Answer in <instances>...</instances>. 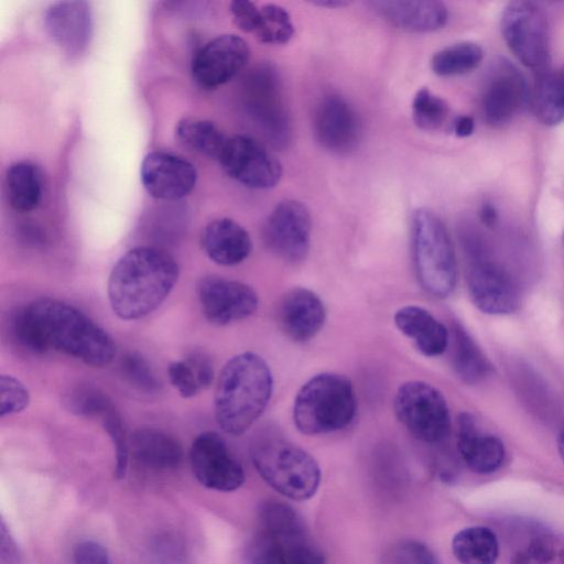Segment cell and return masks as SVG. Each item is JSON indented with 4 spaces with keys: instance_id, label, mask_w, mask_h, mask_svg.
Instances as JSON below:
<instances>
[{
    "instance_id": "34",
    "label": "cell",
    "mask_w": 564,
    "mask_h": 564,
    "mask_svg": "<svg viewBox=\"0 0 564 564\" xmlns=\"http://www.w3.org/2000/svg\"><path fill=\"white\" fill-rule=\"evenodd\" d=\"M446 101L427 88L416 91L412 101V117L415 124L423 130L440 129L448 117Z\"/></svg>"
},
{
    "instance_id": "12",
    "label": "cell",
    "mask_w": 564,
    "mask_h": 564,
    "mask_svg": "<svg viewBox=\"0 0 564 564\" xmlns=\"http://www.w3.org/2000/svg\"><path fill=\"white\" fill-rule=\"evenodd\" d=\"M189 462L194 477L208 489L229 492L245 482L240 462L217 432L205 431L195 437Z\"/></svg>"
},
{
    "instance_id": "17",
    "label": "cell",
    "mask_w": 564,
    "mask_h": 564,
    "mask_svg": "<svg viewBox=\"0 0 564 564\" xmlns=\"http://www.w3.org/2000/svg\"><path fill=\"white\" fill-rule=\"evenodd\" d=\"M140 177L148 194L161 200L187 196L197 182L195 166L184 156L167 152L148 153L140 167Z\"/></svg>"
},
{
    "instance_id": "39",
    "label": "cell",
    "mask_w": 564,
    "mask_h": 564,
    "mask_svg": "<svg viewBox=\"0 0 564 564\" xmlns=\"http://www.w3.org/2000/svg\"><path fill=\"white\" fill-rule=\"evenodd\" d=\"M246 564H285V562L279 544L258 530L248 546Z\"/></svg>"
},
{
    "instance_id": "3",
    "label": "cell",
    "mask_w": 564,
    "mask_h": 564,
    "mask_svg": "<svg viewBox=\"0 0 564 564\" xmlns=\"http://www.w3.org/2000/svg\"><path fill=\"white\" fill-rule=\"evenodd\" d=\"M273 391L267 361L252 351L231 357L223 367L215 391V419L227 434L241 435L261 416Z\"/></svg>"
},
{
    "instance_id": "46",
    "label": "cell",
    "mask_w": 564,
    "mask_h": 564,
    "mask_svg": "<svg viewBox=\"0 0 564 564\" xmlns=\"http://www.w3.org/2000/svg\"><path fill=\"white\" fill-rule=\"evenodd\" d=\"M313 3L316 6H319V7H326V8H330V9L337 8V7L340 8V7L349 4V2L341 1V0H319V1H316Z\"/></svg>"
},
{
    "instance_id": "8",
    "label": "cell",
    "mask_w": 564,
    "mask_h": 564,
    "mask_svg": "<svg viewBox=\"0 0 564 564\" xmlns=\"http://www.w3.org/2000/svg\"><path fill=\"white\" fill-rule=\"evenodd\" d=\"M502 37L513 55L536 72L550 64V33L544 12L533 2H509L501 14Z\"/></svg>"
},
{
    "instance_id": "25",
    "label": "cell",
    "mask_w": 564,
    "mask_h": 564,
    "mask_svg": "<svg viewBox=\"0 0 564 564\" xmlns=\"http://www.w3.org/2000/svg\"><path fill=\"white\" fill-rule=\"evenodd\" d=\"M129 449L139 464L152 469H174L183 459L181 443L158 429L134 431L129 437Z\"/></svg>"
},
{
    "instance_id": "13",
    "label": "cell",
    "mask_w": 564,
    "mask_h": 564,
    "mask_svg": "<svg viewBox=\"0 0 564 564\" xmlns=\"http://www.w3.org/2000/svg\"><path fill=\"white\" fill-rule=\"evenodd\" d=\"M311 232L312 219L307 207L296 199H284L268 216L263 239L276 257L297 263L308 254Z\"/></svg>"
},
{
    "instance_id": "2",
    "label": "cell",
    "mask_w": 564,
    "mask_h": 564,
    "mask_svg": "<svg viewBox=\"0 0 564 564\" xmlns=\"http://www.w3.org/2000/svg\"><path fill=\"white\" fill-rule=\"evenodd\" d=\"M180 274L175 259L164 250L140 246L127 251L108 279L113 313L135 321L155 311L169 296Z\"/></svg>"
},
{
    "instance_id": "21",
    "label": "cell",
    "mask_w": 564,
    "mask_h": 564,
    "mask_svg": "<svg viewBox=\"0 0 564 564\" xmlns=\"http://www.w3.org/2000/svg\"><path fill=\"white\" fill-rule=\"evenodd\" d=\"M457 423V447L466 466L480 475L498 470L506 456L501 440L479 430L476 419L467 412L458 416Z\"/></svg>"
},
{
    "instance_id": "47",
    "label": "cell",
    "mask_w": 564,
    "mask_h": 564,
    "mask_svg": "<svg viewBox=\"0 0 564 564\" xmlns=\"http://www.w3.org/2000/svg\"><path fill=\"white\" fill-rule=\"evenodd\" d=\"M557 447L561 455V458L564 463V426L561 429L557 437Z\"/></svg>"
},
{
    "instance_id": "11",
    "label": "cell",
    "mask_w": 564,
    "mask_h": 564,
    "mask_svg": "<svg viewBox=\"0 0 564 564\" xmlns=\"http://www.w3.org/2000/svg\"><path fill=\"white\" fill-rule=\"evenodd\" d=\"M218 161L235 181L253 189H269L282 177L278 158L259 140L249 135L228 138Z\"/></svg>"
},
{
    "instance_id": "14",
    "label": "cell",
    "mask_w": 564,
    "mask_h": 564,
    "mask_svg": "<svg viewBox=\"0 0 564 564\" xmlns=\"http://www.w3.org/2000/svg\"><path fill=\"white\" fill-rule=\"evenodd\" d=\"M197 297L205 318L218 326L248 318L259 303L257 293L248 284L215 275L200 279Z\"/></svg>"
},
{
    "instance_id": "24",
    "label": "cell",
    "mask_w": 564,
    "mask_h": 564,
    "mask_svg": "<svg viewBox=\"0 0 564 564\" xmlns=\"http://www.w3.org/2000/svg\"><path fill=\"white\" fill-rule=\"evenodd\" d=\"M398 329L412 339L425 357L442 355L449 345V332L432 313L416 305L399 308L394 316Z\"/></svg>"
},
{
    "instance_id": "1",
    "label": "cell",
    "mask_w": 564,
    "mask_h": 564,
    "mask_svg": "<svg viewBox=\"0 0 564 564\" xmlns=\"http://www.w3.org/2000/svg\"><path fill=\"white\" fill-rule=\"evenodd\" d=\"M14 339L34 354L54 349L86 365L105 367L116 355L111 336L78 308L42 297L20 307L11 323Z\"/></svg>"
},
{
    "instance_id": "48",
    "label": "cell",
    "mask_w": 564,
    "mask_h": 564,
    "mask_svg": "<svg viewBox=\"0 0 564 564\" xmlns=\"http://www.w3.org/2000/svg\"><path fill=\"white\" fill-rule=\"evenodd\" d=\"M561 74H562V76H563V79H564V69H563V70H561Z\"/></svg>"
},
{
    "instance_id": "15",
    "label": "cell",
    "mask_w": 564,
    "mask_h": 564,
    "mask_svg": "<svg viewBox=\"0 0 564 564\" xmlns=\"http://www.w3.org/2000/svg\"><path fill=\"white\" fill-rule=\"evenodd\" d=\"M313 130L319 145L338 155L356 150L362 134L356 109L338 94H328L319 100L314 112Z\"/></svg>"
},
{
    "instance_id": "7",
    "label": "cell",
    "mask_w": 564,
    "mask_h": 564,
    "mask_svg": "<svg viewBox=\"0 0 564 564\" xmlns=\"http://www.w3.org/2000/svg\"><path fill=\"white\" fill-rule=\"evenodd\" d=\"M393 408L398 420L422 442H441L449 432L447 402L442 392L427 382H404L397 390Z\"/></svg>"
},
{
    "instance_id": "30",
    "label": "cell",
    "mask_w": 564,
    "mask_h": 564,
    "mask_svg": "<svg viewBox=\"0 0 564 564\" xmlns=\"http://www.w3.org/2000/svg\"><path fill=\"white\" fill-rule=\"evenodd\" d=\"M175 137L191 151L217 160L228 140L213 121L193 117L183 118L177 122Z\"/></svg>"
},
{
    "instance_id": "32",
    "label": "cell",
    "mask_w": 564,
    "mask_h": 564,
    "mask_svg": "<svg viewBox=\"0 0 564 564\" xmlns=\"http://www.w3.org/2000/svg\"><path fill=\"white\" fill-rule=\"evenodd\" d=\"M484 57L482 48L474 42H458L436 52L431 59L434 74L448 77L469 73Z\"/></svg>"
},
{
    "instance_id": "19",
    "label": "cell",
    "mask_w": 564,
    "mask_h": 564,
    "mask_svg": "<svg viewBox=\"0 0 564 564\" xmlns=\"http://www.w3.org/2000/svg\"><path fill=\"white\" fill-rule=\"evenodd\" d=\"M276 315L281 330L290 339L305 343L323 328L326 308L315 292L305 288H293L280 300Z\"/></svg>"
},
{
    "instance_id": "28",
    "label": "cell",
    "mask_w": 564,
    "mask_h": 564,
    "mask_svg": "<svg viewBox=\"0 0 564 564\" xmlns=\"http://www.w3.org/2000/svg\"><path fill=\"white\" fill-rule=\"evenodd\" d=\"M167 376L172 386L183 398H192L207 389L214 380L210 359L202 351H192L169 365Z\"/></svg>"
},
{
    "instance_id": "16",
    "label": "cell",
    "mask_w": 564,
    "mask_h": 564,
    "mask_svg": "<svg viewBox=\"0 0 564 564\" xmlns=\"http://www.w3.org/2000/svg\"><path fill=\"white\" fill-rule=\"evenodd\" d=\"M248 43L236 34H221L200 47L192 61L194 80L207 89L231 80L248 63Z\"/></svg>"
},
{
    "instance_id": "5",
    "label": "cell",
    "mask_w": 564,
    "mask_h": 564,
    "mask_svg": "<svg viewBox=\"0 0 564 564\" xmlns=\"http://www.w3.org/2000/svg\"><path fill=\"white\" fill-rule=\"evenodd\" d=\"M260 477L276 492L294 500L312 498L321 482L316 459L302 447L282 438H262L251 448Z\"/></svg>"
},
{
    "instance_id": "29",
    "label": "cell",
    "mask_w": 564,
    "mask_h": 564,
    "mask_svg": "<svg viewBox=\"0 0 564 564\" xmlns=\"http://www.w3.org/2000/svg\"><path fill=\"white\" fill-rule=\"evenodd\" d=\"M452 552L460 564H495L499 555V543L489 528L468 527L454 535Z\"/></svg>"
},
{
    "instance_id": "22",
    "label": "cell",
    "mask_w": 564,
    "mask_h": 564,
    "mask_svg": "<svg viewBox=\"0 0 564 564\" xmlns=\"http://www.w3.org/2000/svg\"><path fill=\"white\" fill-rule=\"evenodd\" d=\"M370 4L392 25L414 33L437 31L448 20L446 6L434 0H383L372 1Z\"/></svg>"
},
{
    "instance_id": "49",
    "label": "cell",
    "mask_w": 564,
    "mask_h": 564,
    "mask_svg": "<svg viewBox=\"0 0 564 564\" xmlns=\"http://www.w3.org/2000/svg\"><path fill=\"white\" fill-rule=\"evenodd\" d=\"M563 247H564V234H563Z\"/></svg>"
},
{
    "instance_id": "45",
    "label": "cell",
    "mask_w": 564,
    "mask_h": 564,
    "mask_svg": "<svg viewBox=\"0 0 564 564\" xmlns=\"http://www.w3.org/2000/svg\"><path fill=\"white\" fill-rule=\"evenodd\" d=\"M479 216H480L481 221L487 227H494L498 219L497 212H496L495 207L489 203L482 204V206L480 208Z\"/></svg>"
},
{
    "instance_id": "44",
    "label": "cell",
    "mask_w": 564,
    "mask_h": 564,
    "mask_svg": "<svg viewBox=\"0 0 564 564\" xmlns=\"http://www.w3.org/2000/svg\"><path fill=\"white\" fill-rule=\"evenodd\" d=\"M475 128L474 119L469 116H460L454 123V132L457 137L465 138L473 133Z\"/></svg>"
},
{
    "instance_id": "6",
    "label": "cell",
    "mask_w": 564,
    "mask_h": 564,
    "mask_svg": "<svg viewBox=\"0 0 564 564\" xmlns=\"http://www.w3.org/2000/svg\"><path fill=\"white\" fill-rule=\"evenodd\" d=\"M412 249L421 288L438 299L448 296L457 280V265L449 234L440 217L419 208L411 221Z\"/></svg>"
},
{
    "instance_id": "23",
    "label": "cell",
    "mask_w": 564,
    "mask_h": 564,
    "mask_svg": "<svg viewBox=\"0 0 564 564\" xmlns=\"http://www.w3.org/2000/svg\"><path fill=\"white\" fill-rule=\"evenodd\" d=\"M202 245L212 261L226 267L241 263L252 250L246 228L226 217L214 219L205 227Z\"/></svg>"
},
{
    "instance_id": "43",
    "label": "cell",
    "mask_w": 564,
    "mask_h": 564,
    "mask_svg": "<svg viewBox=\"0 0 564 564\" xmlns=\"http://www.w3.org/2000/svg\"><path fill=\"white\" fill-rule=\"evenodd\" d=\"M166 538L161 539L155 545L158 561H161L160 564H183V552L177 542Z\"/></svg>"
},
{
    "instance_id": "20",
    "label": "cell",
    "mask_w": 564,
    "mask_h": 564,
    "mask_svg": "<svg viewBox=\"0 0 564 564\" xmlns=\"http://www.w3.org/2000/svg\"><path fill=\"white\" fill-rule=\"evenodd\" d=\"M44 24L52 40L65 52L86 51L93 35V15L86 1H58L51 4Z\"/></svg>"
},
{
    "instance_id": "27",
    "label": "cell",
    "mask_w": 564,
    "mask_h": 564,
    "mask_svg": "<svg viewBox=\"0 0 564 564\" xmlns=\"http://www.w3.org/2000/svg\"><path fill=\"white\" fill-rule=\"evenodd\" d=\"M452 366L467 384H477L491 372V365L470 335L459 325L452 328Z\"/></svg>"
},
{
    "instance_id": "38",
    "label": "cell",
    "mask_w": 564,
    "mask_h": 564,
    "mask_svg": "<svg viewBox=\"0 0 564 564\" xmlns=\"http://www.w3.org/2000/svg\"><path fill=\"white\" fill-rule=\"evenodd\" d=\"M30 402L28 388L10 375L0 377V415H12L23 411Z\"/></svg>"
},
{
    "instance_id": "36",
    "label": "cell",
    "mask_w": 564,
    "mask_h": 564,
    "mask_svg": "<svg viewBox=\"0 0 564 564\" xmlns=\"http://www.w3.org/2000/svg\"><path fill=\"white\" fill-rule=\"evenodd\" d=\"M100 420L116 451L115 477L122 479L127 474L130 451L122 419L113 406Z\"/></svg>"
},
{
    "instance_id": "9",
    "label": "cell",
    "mask_w": 564,
    "mask_h": 564,
    "mask_svg": "<svg viewBox=\"0 0 564 564\" xmlns=\"http://www.w3.org/2000/svg\"><path fill=\"white\" fill-rule=\"evenodd\" d=\"M466 283L473 303L482 313L508 315L520 304L519 288L511 274L500 264L489 260L479 247L466 239Z\"/></svg>"
},
{
    "instance_id": "26",
    "label": "cell",
    "mask_w": 564,
    "mask_h": 564,
    "mask_svg": "<svg viewBox=\"0 0 564 564\" xmlns=\"http://www.w3.org/2000/svg\"><path fill=\"white\" fill-rule=\"evenodd\" d=\"M6 188L9 204L14 210L31 212L42 199V173L32 162H15L7 171Z\"/></svg>"
},
{
    "instance_id": "10",
    "label": "cell",
    "mask_w": 564,
    "mask_h": 564,
    "mask_svg": "<svg viewBox=\"0 0 564 564\" xmlns=\"http://www.w3.org/2000/svg\"><path fill=\"white\" fill-rule=\"evenodd\" d=\"M247 88L248 108L260 131L273 148H286L292 140V122L275 67L254 69Z\"/></svg>"
},
{
    "instance_id": "35",
    "label": "cell",
    "mask_w": 564,
    "mask_h": 564,
    "mask_svg": "<svg viewBox=\"0 0 564 564\" xmlns=\"http://www.w3.org/2000/svg\"><path fill=\"white\" fill-rule=\"evenodd\" d=\"M64 402L67 410L84 417H101L113 408L108 397L91 386H78L72 389Z\"/></svg>"
},
{
    "instance_id": "33",
    "label": "cell",
    "mask_w": 564,
    "mask_h": 564,
    "mask_svg": "<svg viewBox=\"0 0 564 564\" xmlns=\"http://www.w3.org/2000/svg\"><path fill=\"white\" fill-rule=\"evenodd\" d=\"M261 19L254 36L271 45L286 44L294 35V24L285 8L275 3L260 7Z\"/></svg>"
},
{
    "instance_id": "4",
    "label": "cell",
    "mask_w": 564,
    "mask_h": 564,
    "mask_svg": "<svg viewBox=\"0 0 564 564\" xmlns=\"http://www.w3.org/2000/svg\"><path fill=\"white\" fill-rule=\"evenodd\" d=\"M356 411L357 399L350 380L343 375L322 372L299 390L293 421L303 434H327L348 426Z\"/></svg>"
},
{
    "instance_id": "37",
    "label": "cell",
    "mask_w": 564,
    "mask_h": 564,
    "mask_svg": "<svg viewBox=\"0 0 564 564\" xmlns=\"http://www.w3.org/2000/svg\"><path fill=\"white\" fill-rule=\"evenodd\" d=\"M120 368L123 377L137 390L144 393H154L161 389L160 380L141 355L135 352L124 355Z\"/></svg>"
},
{
    "instance_id": "31",
    "label": "cell",
    "mask_w": 564,
    "mask_h": 564,
    "mask_svg": "<svg viewBox=\"0 0 564 564\" xmlns=\"http://www.w3.org/2000/svg\"><path fill=\"white\" fill-rule=\"evenodd\" d=\"M534 109L545 126H556L564 120V79L561 72L550 67L538 70L534 85Z\"/></svg>"
},
{
    "instance_id": "18",
    "label": "cell",
    "mask_w": 564,
    "mask_h": 564,
    "mask_svg": "<svg viewBox=\"0 0 564 564\" xmlns=\"http://www.w3.org/2000/svg\"><path fill=\"white\" fill-rule=\"evenodd\" d=\"M528 99V88L521 73L508 62H499L489 77L482 97V112L491 127L509 123Z\"/></svg>"
},
{
    "instance_id": "41",
    "label": "cell",
    "mask_w": 564,
    "mask_h": 564,
    "mask_svg": "<svg viewBox=\"0 0 564 564\" xmlns=\"http://www.w3.org/2000/svg\"><path fill=\"white\" fill-rule=\"evenodd\" d=\"M230 12L238 29L256 34L261 19L260 7L248 0H235L230 2Z\"/></svg>"
},
{
    "instance_id": "40",
    "label": "cell",
    "mask_w": 564,
    "mask_h": 564,
    "mask_svg": "<svg viewBox=\"0 0 564 564\" xmlns=\"http://www.w3.org/2000/svg\"><path fill=\"white\" fill-rule=\"evenodd\" d=\"M394 564H438L434 553L423 543L408 540L397 545L392 552Z\"/></svg>"
},
{
    "instance_id": "42",
    "label": "cell",
    "mask_w": 564,
    "mask_h": 564,
    "mask_svg": "<svg viewBox=\"0 0 564 564\" xmlns=\"http://www.w3.org/2000/svg\"><path fill=\"white\" fill-rule=\"evenodd\" d=\"M75 564H110L107 549L98 542L85 540L74 547Z\"/></svg>"
}]
</instances>
